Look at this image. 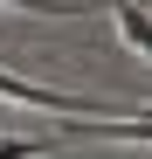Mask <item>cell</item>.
Instances as JSON below:
<instances>
[{
    "label": "cell",
    "mask_w": 152,
    "mask_h": 159,
    "mask_svg": "<svg viewBox=\"0 0 152 159\" xmlns=\"http://www.w3.org/2000/svg\"><path fill=\"white\" fill-rule=\"evenodd\" d=\"M111 21H118V35H124V48L152 62V14L138 7V0H111Z\"/></svg>",
    "instance_id": "2"
},
{
    "label": "cell",
    "mask_w": 152,
    "mask_h": 159,
    "mask_svg": "<svg viewBox=\"0 0 152 159\" xmlns=\"http://www.w3.org/2000/svg\"><path fill=\"white\" fill-rule=\"evenodd\" d=\"M0 97H7V104H28V111H104V104H90V97L48 90V83H28V76H7V69H0Z\"/></svg>",
    "instance_id": "1"
}]
</instances>
